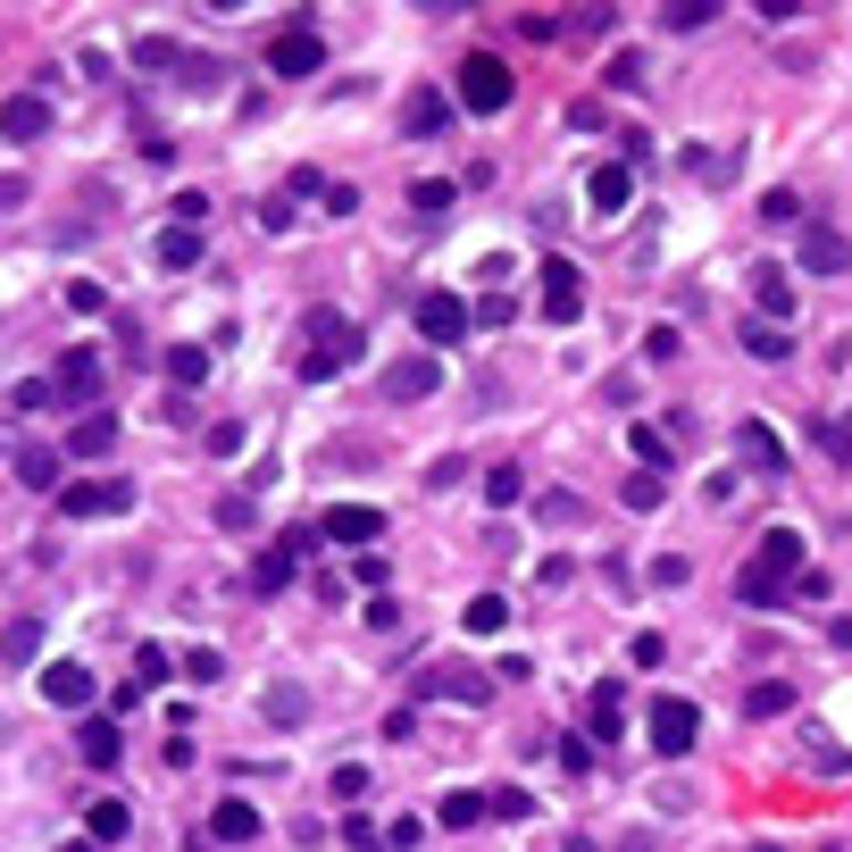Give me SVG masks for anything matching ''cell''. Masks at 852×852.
Wrapping results in <instances>:
<instances>
[{
    "mask_svg": "<svg viewBox=\"0 0 852 852\" xmlns=\"http://www.w3.org/2000/svg\"><path fill=\"white\" fill-rule=\"evenodd\" d=\"M51 385H59V393H67V401H93V393H101V360H93V351H67Z\"/></svg>",
    "mask_w": 852,
    "mask_h": 852,
    "instance_id": "25",
    "label": "cell"
},
{
    "mask_svg": "<svg viewBox=\"0 0 852 852\" xmlns=\"http://www.w3.org/2000/svg\"><path fill=\"white\" fill-rule=\"evenodd\" d=\"M744 351H753V360H786V351H795V343H786V326L753 318V326H744Z\"/></svg>",
    "mask_w": 852,
    "mask_h": 852,
    "instance_id": "37",
    "label": "cell"
},
{
    "mask_svg": "<svg viewBox=\"0 0 852 852\" xmlns=\"http://www.w3.org/2000/svg\"><path fill=\"white\" fill-rule=\"evenodd\" d=\"M460 627H469V635H502V627H511V602H502V593H476V602L460 610Z\"/></svg>",
    "mask_w": 852,
    "mask_h": 852,
    "instance_id": "30",
    "label": "cell"
},
{
    "mask_svg": "<svg viewBox=\"0 0 852 852\" xmlns=\"http://www.w3.org/2000/svg\"><path fill=\"white\" fill-rule=\"evenodd\" d=\"M326 535H335V544H377L385 511H368V502H335V511H326Z\"/></svg>",
    "mask_w": 852,
    "mask_h": 852,
    "instance_id": "16",
    "label": "cell"
},
{
    "mask_svg": "<svg viewBox=\"0 0 852 852\" xmlns=\"http://www.w3.org/2000/svg\"><path fill=\"white\" fill-rule=\"evenodd\" d=\"M443 828H476V819H493V795H469V786H460V795H443Z\"/></svg>",
    "mask_w": 852,
    "mask_h": 852,
    "instance_id": "34",
    "label": "cell"
},
{
    "mask_svg": "<svg viewBox=\"0 0 852 852\" xmlns=\"http://www.w3.org/2000/svg\"><path fill=\"white\" fill-rule=\"evenodd\" d=\"M59 852H93V835H67V844H59Z\"/></svg>",
    "mask_w": 852,
    "mask_h": 852,
    "instance_id": "58",
    "label": "cell"
},
{
    "mask_svg": "<svg viewBox=\"0 0 852 852\" xmlns=\"http://www.w3.org/2000/svg\"><path fill=\"white\" fill-rule=\"evenodd\" d=\"M802 760H811V769H828V777H835V769H852V753H835V744H811Z\"/></svg>",
    "mask_w": 852,
    "mask_h": 852,
    "instance_id": "56",
    "label": "cell"
},
{
    "mask_svg": "<svg viewBox=\"0 0 852 852\" xmlns=\"http://www.w3.org/2000/svg\"><path fill=\"white\" fill-rule=\"evenodd\" d=\"M267 719H276V727H302V719H309V694H302V685H267Z\"/></svg>",
    "mask_w": 852,
    "mask_h": 852,
    "instance_id": "38",
    "label": "cell"
},
{
    "mask_svg": "<svg viewBox=\"0 0 852 852\" xmlns=\"http://www.w3.org/2000/svg\"><path fill=\"white\" fill-rule=\"evenodd\" d=\"M34 644H42V619H18V627H9V661H34Z\"/></svg>",
    "mask_w": 852,
    "mask_h": 852,
    "instance_id": "49",
    "label": "cell"
},
{
    "mask_svg": "<svg viewBox=\"0 0 852 852\" xmlns=\"http://www.w3.org/2000/svg\"><path fill=\"white\" fill-rule=\"evenodd\" d=\"M93 694H101V685H93V669H84V661H51V669H42V702H59V711H84Z\"/></svg>",
    "mask_w": 852,
    "mask_h": 852,
    "instance_id": "12",
    "label": "cell"
},
{
    "mask_svg": "<svg viewBox=\"0 0 852 852\" xmlns=\"http://www.w3.org/2000/svg\"><path fill=\"white\" fill-rule=\"evenodd\" d=\"M51 393H59V385L25 377V385H9V410H51Z\"/></svg>",
    "mask_w": 852,
    "mask_h": 852,
    "instance_id": "46",
    "label": "cell"
},
{
    "mask_svg": "<svg viewBox=\"0 0 852 852\" xmlns=\"http://www.w3.org/2000/svg\"><path fill=\"white\" fill-rule=\"evenodd\" d=\"M535 511H544L551 527H577V518H586V502H577V493H544V502H535Z\"/></svg>",
    "mask_w": 852,
    "mask_h": 852,
    "instance_id": "45",
    "label": "cell"
},
{
    "mask_svg": "<svg viewBox=\"0 0 852 852\" xmlns=\"http://www.w3.org/2000/svg\"><path fill=\"white\" fill-rule=\"evenodd\" d=\"M677 351H685L677 326H652V335H644V360H677Z\"/></svg>",
    "mask_w": 852,
    "mask_h": 852,
    "instance_id": "48",
    "label": "cell"
},
{
    "mask_svg": "<svg viewBox=\"0 0 852 852\" xmlns=\"http://www.w3.org/2000/svg\"><path fill=\"white\" fill-rule=\"evenodd\" d=\"M343 835H351V844H360V852H377V828H368L360 811H343Z\"/></svg>",
    "mask_w": 852,
    "mask_h": 852,
    "instance_id": "57",
    "label": "cell"
},
{
    "mask_svg": "<svg viewBox=\"0 0 852 852\" xmlns=\"http://www.w3.org/2000/svg\"><path fill=\"white\" fill-rule=\"evenodd\" d=\"M802 577H811V551H802V535H795V527H769V535H760V551H753V568L736 577V602H744V610H777L786 593L802 586Z\"/></svg>",
    "mask_w": 852,
    "mask_h": 852,
    "instance_id": "1",
    "label": "cell"
},
{
    "mask_svg": "<svg viewBox=\"0 0 852 852\" xmlns=\"http://www.w3.org/2000/svg\"><path fill=\"white\" fill-rule=\"evenodd\" d=\"M619 502H627V511H661V502H669V476L635 469V476H627V485H619Z\"/></svg>",
    "mask_w": 852,
    "mask_h": 852,
    "instance_id": "35",
    "label": "cell"
},
{
    "mask_svg": "<svg viewBox=\"0 0 852 852\" xmlns=\"http://www.w3.org/2000/svg\"><path fill=\"white\" fill-rule=\"evenodd\" d=\"M811 443L835 460V469H852V410H819L811 418Z\"/></svg>",
    "mask_w": 852,
    "mask_h": 852,
    "instance_id": "22",
    "label": "cell"
},
{
    "mask_svg": "<svg viewBox=\"0 0 852 852\" xmlns=\"http://www.w3.org/2000/svg\"><path fill=\"white\" fill-rule=\"evenodd\" d=\"M469 302H460V293H418V335L427 343H469Z\"/></svg>",
    "mask_w": 852,
    "mask_h": 852,
    "instance_id": "10",
    "label": "cell"
},
{
    "mask_svg": "<svg viewBox=\"0 0 852 852\" xmlns=\"http://www.w3.org/2000/svg\"><path fill=\"white\" fill-rule=\"evenodd\" d=\"M844 267H852V234L811 218V227H802V276H844Z\"/></svg>",
    "mask_w": 852,
    "mask_h": 852,
    "instance_id": "8",
    "label": "cell"
},
{
    "mask_svg": "<svg viewBox=\"0 0 852 852\" xmlns=\"http://www.w3.org/2000/svg\"><path fill=\"white\" fill-rule=\"evenodd\" d=\"M786 711H795V685L786 677H760L753 694H744V719H786Z\"/></svg>",
    "mask_w": 852,
    "mask_h": 852,
    "instance_id": "27",
    "label": "cell"
},
{
    "mask_svg": "<svg viewBox=\"0 0 852 852\" xmlns=\"http://www.w3.org/2000/svg\"><path fill=\"white\" fill-rule=\"evenodd\" d=\"M209 835H218V844H251V835H260V811H251V802H218V811H209Z\"/></svg>",
    "mask_w": 852,
    "mask_h": 852,
    "instance_id": "24",
    "label": "cell"
},
{
    "mask_svg": "<svg viewBox=\"0 0 852 852\" xmlns=\"http://www.w3.org/2000/svg\"><path fill=\"white\" fill-rule=\"evenodd\" d=\"M302 544H309V535H276V544L251 560V586H260V593H284V586H293V568H302Z\"/></svg>",
    "mask_w": 852,
    "mask_h": 852,
    "instance_id": "11",
    "label": "cell"
},
{
    "mask_svg": "<svg viewBox=\"0 0 852 852\" xmlns=\"http://www.w3.org/2000/svg\"><path fill=\"white\" fill-rule=\"evenodd\" d=\"M452 201H460V185H443V176H418L410 185V218H443Z\"/></svg>",
    "mask_w": 852,
    "mask_h": 852,
    "instance_id": "31",
    "label": "cell"
},
{
    "mask_svg": "<svg viewBox=\"0 0 852 852\" xmlns=\"http://www.w3.org/2000/svg\"><path fill=\"white\" fill-rule=\"evenodd\" d=\"M443 117H452V101H443L435 84H418V93L401 101V126H410V134H443Z\"/></svg>",
    "mask_w": 852,
    "mask_h": 852,
    "instance_id": "23",
    "label": "cell"
},
{
    "mask_svg": "<svg viewBox=\"0 0 852 852\" xmlns=\"http://www.w3.org/2000/svg\"><path fill=\"white\" fill-rule=\"evenodd\" d=\"M485 502L493 511H518L527 502V469H485Z\"/></svg>",
    "mask_w": 852,
    "mask_h": 852,
    "instance_id": "36",
    "label": "cell"
},
{
    "mask_svg": "<svg viewBox=\"0 0 852 852\" xmlns=\"http://www.w3.org/2000/svg\"><path fill=\"white\" fill-rule=\"evenodd\" d=\"M101 452H117V418L109 410L76 418V435H67V460H101Z\"/></svg>",
    "mask_w": 852,
    "mask_h": 852,
    "instance_id": "21",
    "label": "cell"
},
{
    "mask_svg": "<svg viewBox=\"0 0 852 852\" xmlns=\"http://www.w3.org/2000/svg\"><path fill=\"white\" fill-rule=\"evenodd\" d=\"M493 819H535V795H518V786H502V795H493Z\"/></svg>",
    "mask_w": 852,
    "mask_h": 852,
    "instance_id": "51",
    "label": "cell"
},
{
    "mask_svg": "<svg viewBox=\"0 0 852 852\" xmlns=\"http://www.w3.org/2000/svg\"><path fill=\"white\" fill-rule=\"evenodd\" d=\"M627 443H635V460H644L652 476H669V435H661V427H635Z\"/></svg>",
    "mask_w": 852,
    "mask_h": 852,
    "instance_id": "39",
    "label": "cell"
},
{
    "mask_svg": "<svg viewBox=\"0 0 852 852\" xmlns=\"http://www.w3.org/2000/svg\"><path fill=\"white\" fill-rule=\"evenodd\" d=\"M151 251H159V267H201V251H209V243H201V227H168Z\"/></svg>",
    "mask_w": 852,
    "mask_h": 852,
    "instance_id": "28",
    "label": "cell"
},
{
    "mask_svg": "<svg viewBox=\"0 0 852 852\" xmlns=\"http://www.w3.org/2000/svg\"><path fill=\"white\" fill-rule=\"evenodd\" d=\"M753 852H777V844H753Z\"/></svg>",
    "mask_w": 852,
    "mask_h": 852,
    "instance_id": "59",
    "label": "cell"
},
{
    "mask_svg": "<svg viewBox=\"0 0 852 852\" xmlns=\"http://www.w3.org/2000/svg\"><path fill=\"white\" fill-rule=\"evenodd\" d=\"M744 276H753V302H760V318H769V326L786 318V309H795V276H786L777 260H753Z\"/></svg>",
    "mask_w": 852,
    "mask_h": 852,
    "instance_id": "14",
    "label": "cell"
},
{
    "mask_svg": "<svg viewBox=\"0 0 852 852\" xmlns=\"http://www.w3.org/2000/svg\"><path fill=\"white\" fill-rule=\"evenodd\" d=\"M586 201H593V218H619V209L635 201V168H627V159H602L593 185H586Z\"/></svg>",
    "mask_w": 852,
    "mask_h": 852,
    "instance_id": "13",
    "label": "cell"
},
{
    "mask_svg": "<svg viewBox=\"0 0 852 852\" xmlns=\"http://www.w3.org/2000/svg\"><path fill=\"white\" fill-rule=\"evenodd\" d=\"M67 309H76V318H101V309H109V293H101L93 276H67Z\"/></svg>",
    "mask_w": 852,
    "mask_h": 852,
    "instance_id": "40",
    "label": "cell"
},
{
    "mask_svg": "<svg viewBox=\"0 0 852 852\" xmlns=\"http://www.w3.org/2000/svg\"><path fill=\"white\" fill-rule=\"evenodd\" d=\"M168 385H176V393L209 385V343H168Z\"/></svg>",
    "mask_w": 852,
    "mask_h": 852,
    "instance_id": "26",
    "label": "cell"
},
{
    "mask_svg": "<svg viewBox=\"0 0 852 852\" xmlns=\"http://www.w3.org/2000/svg\"><path fill=\"white\" fill-rule=\"evenodd\" d=\"M251 518H260V511H251V493H227V502H218V527H227V535H251Z\"/></svg>",
    "mask_w": 852,
    "mask_h": 852,
    "instance_id": "43",
    "label": "cell"
},
{
    "mask_svg": "<svg viewBox=\"0 0 852 852\" xmlns=\"http://www.w3.org/2000/svg\"><path fill=\"white\" fill-rule=\"evenodd\" d=\"M711 18H719V0H669V9H661V25H669V34H702Z\"/></svg>",
    "mask_w": 852,
    "mask_h": 852,
    "instance_id": "33",
    "label": "cell"
},
{
    "mask_svg": "<svg viewBox=\"0 0 852 852\" xmlns=\"http://www.w3.org/2000/svg\"><path fill=\"white\" fill-rule=\"evenodd\" d=\"M76 744H84V769H117V760H126V736H117V719H84V727H76Z\"/></svg>",
    "mask_w": 852,
    "mask_h": 852,
    "instance_id": "18",
    "label": "cell"
},
{
    "mask_svg": "<svg viewBox=\"0 0 852 852\" xmlns=\"http://www.w3.org/2000/svg\"><path fill=\"white\" fill-rule=\"evenodd\" d=\"M736 452L753 460L760 476H786V443H777L769 427H760V418H744V427H736Z\"/></svg>",
    "mask_w": 852,
    "mask_h": 852,
    "instance_id": "17",
    "label": "cell"
},
{
    "mask_svg": "<svg viewBox=\"0 0 852 852\" xmlns=\"http://www.w3.org/2000/svg\"><path fill=\"white\" fill-rule=\"evenodd\" d=\"M134 685H143V694H151V685H168V652H159V644L134 652Z\"/></svg>",
    "mask_w": 852,
    "mask_h": 852,
    "instance_id": "42",
    "label": "cell"
},
{
    "mask_svg": "<svg viewBox=\"0 0 852 852\" xmlns=\"http://www.w3.org/2000/svg\"><path fill=\"white\" fill-rule=\"evenodd\" d=\"M435 385H443V368L427 360V351H418V360H393V368H385V401H427Z\"/></svg>",
    "mask_w": 852,
    "mask_h": 852,
    "instance_id": "15",
    "label": "cell"
},
{
    "mask_svg": "<svg viewBox=\"0 0 852 852\" xmlns=\"http://www.w3.org/2000/svg\"><path fill=\"white\" fill-rule=\"evenodd\" d=\"M560 769H568V777H586V769H593V744H586V736H568V744H560Z\"/></svg>",
    "mask_w": 852,
    "mask_h": 852,
    "instance_id": "54",
    "label": "cell"
},
{
    "mask_svg": "<svg viewBox=\"0 0 852 852\" xmlns=\"http://www.w3.org/2000/svg\"><path fill=\"white\" fill-rule=\"evenodd\" d=\"M627 661H635V669H661V661H669V644H661V635H652V627H644V635L627 644Z\"/></svg>",
    "mask_w": 852,
    "mask_h": 852,
    "instance_id": "50",
    "label": "cell"
},
{
    "mask_svg": "<svg viewBox=\"0 0 852 852\" xmlns=\"http://www.w3.org/2000/svg\"><path fill=\"white\" fill-rule=\"evenodd\" d=\"M577 309H586V276H577V260H560V251H551V260H544V318L568 326Z\"/></svg>",
    "mask_w": 852,
    "mask_h": 852,
    "instance_id": "9",
    "label": "cell"
},
{
    "mask_svg": "<svg viewBox=\"0 0 852 852\" xmlns=\"http://www.w3.org/2000/svg\"><path fill=\"white\" fill-rule=\"evenodd\" d=\"M795 218H802L795 192H760V227H795Z\"/></svg>",
    "mask_w": 852,
    "mask_h": 852,
    "instance_id": "44",
    "label": "cell"
},
{
    "mask_svg": "<svg viewBox=\"0 0 852 852\" xmlns=\"http://www.w3.org/2000/svg\"><path fill=\"white\" fill-rule=\"evenodd\" d=\"M209 218V192H176V227H201Z\"/></svg>",
    "mask_w": 852,
    "mask_h": 852,
    "instance_id": "55",
    "label": "cell"
},
{
    "mask_svg": "<svg viewBox=\"0 0 852 852\" xmlns=\"http://www.w3.org/2000/svg\"><path fill=\"white\" fill-rule=\"evenodd\" d=\"M511 93H518V76H511L493 51H469V59H460V109H469V117H502V109H511Z\"/></svg>",
    "mask_w": 852,
    "mask_h": 852,
    "instance_id": "3",
    "label": "cell"
},
{
    "mask_svg": "<svg viewBox=\"0 0 852 852\" xmlns=\"http://www.w3.org/2000/svg\"><path fill=\"white\" fill-rule=\"evenodd\" d=\"M360 360V326L335 318V309H309V351H302V385H326Z\"/></svg>",
    "mask_w": 852,
    "mask_h": 852,
    "instance_id": "2",
    "label": "cell"
},
{
    "mask_svg": "<svg viewBox=\"0 0 852 852\" xmlns=\"http://www.w3.org/2000/svg\"><path fill=\"white\" fill-rule=\"evenodd\" d=\"M126 828H134V811H126L117 795L84 802V835H93V844H126Z\"/></svg>",
    "mask_w": 852,
    "mask_h": 852,
    "instance_id": "20",
    "label": "cell"
},
{
    "mask_svg": "<svg viewBox=\"0 0 852 852\" xmlns=\"http://www.w3.org/2000/svg\"><path fill=\"white\" fill-rule=\"evenodd\" d=\"M42 126H51V101H42V93H18V101H9V134H18V143H34Z\"/></svg>",
    "mask_w": 852,
    "mask_h": 852,
    "instance_id": "32",
    "label": "cell"
},
{
    "mask_svg": "<svg viewBox=\"0 0 852 852\" xmlns=\"http://www.w3.org/2000/svg\"><path fill=\"white\" fill-rule=\"evenodd\" d=\"M368 795V769H360V760H351V769H335V802H360Z\"/></svg>",
    "mask_w": 852,
    "mask_h": 852,
    "instance_id": "53",
    "label": "cell"
},
{
    "mask_svg": "<svg viewBox=\"0 0 852 852\" xmlns=\"http://www.w3.org/2000/svg\"><path fill=\"white\" fill-rule=\"evenodd\" d=\"M685 577H694V560H685V551H661V560H652V586H685Z\"/></svg>",
    "mask_w": 852,
    "mask_h": 852,
    "instance_id": "47",
    "label": "cell"
},
{
    "mask_svg": "<svg viewBox=\"0 0 852 852\" xmlns=\"http://www.w3.org/2000/svg\"><path fill=\"white\" fill-rule=\"evenodd\" d=\"M318 67H326V42H318L309 18H293L276 42H267V76H318Z\"/></svg>",
    "mask_w": 852,
    "mask_h": 852,
    "instance_id": "6",
    "label": "cell"
},
{
    "mask_svg": "<svg viewBox=\"0 0 852 852\" xmlns=\"http://www.w3.org/2000/svg\"><path fill=\"white\" fill-rule=\"evenodd\" d=\"M586 719H593V744H619V719H627V694H619V685H593V711H586Z\"/></svg>",
    "mask_w": 852,
    "mask_h": 852,
    "instance_id": "29",
    "label": "cell"
},
{
    "mask_svg": "<svg viewBox=\"0 0 852 852\" xmlns=\"http://www.w3.org/2000/svg\"><path fill=\"white\" fill-rule=\"evenodd\" d=\"M59 511L67 518H126L134 511V476H84V485L59 493Z\"/></svg>",
    "mask_w": 852,
    "mask_h": 852,
    "instance_id": "4",
    "label": "cell"
},
{
    "mask_svg": "<svg viewBox=\"0 0 852 852\" xmlns=\"http://www.w3.org/2000/svg\"><path fill=\"white\" fill-rule=\"evenodd\" d=\"M610 84H619V93H644V51H610Z\"/></svg>",
    "mask_w": 852,
    "mask_h": 852,
    "instance_id": "41",
    "label": "cell"
},
{
    "mask_svg": "<svg viewBox=\"0 0 852 852\" xmlns=\"http://www.w3.org/2000/svg\"><path fill=\"white\" fill-rule=\"evenodd\" d=\"M18 485L25 493H59V452L51 443H34V435L18 443Z\"/></svg>",
    "mask_w": 852,
    "mask_h": 852,
    "instance_id": "19",
    "label": "cell"
},
{
    "mask_svg": "<svg viewBox=\"0 0 852 852\" xmlns=\"http://www.w3.org/2000/svg\"><path fill=\"white\" fill-rule=\"evenodd\" d=\"M702 744V711L685 694H661L652 702V753H669V760H685Z\"/></svg>",
    "mask_w": 852,
    "mask_h": 852,
    "instance_id": "5",
    "label": "cell"
},
{
    "mask_svg": "<svg viewBox=\"0 0 852 852\" xmlns=\"http://www.w3.org/2000/svg\"><path fill=\"white\" fill-rule=\"evenodd\" d=\"M410 694L418 702H460V711H476V702L493 694V677H476V669H460V661H435L427 677H410Z\"/></svg>",
    "mask_w": 852,
    "mask_h": 852,
    "instance_id": "7",
    "label": "cell"
},
{
    "mask_svg": "<svg viewBox=\"0 0 852 852\" xmlns=\"http://www.w3.org/2000/svg\"><path fill=\"white\" fill-rule=\"evenodd\" d=\"M185 677H192V685H218V677H227V661H218V652H192Z\"/></svg>",
    "mask_w": 852,
    "mask_h": 852,
    "instance_id": "52",
    "label": "cell"
}]
</instances>
